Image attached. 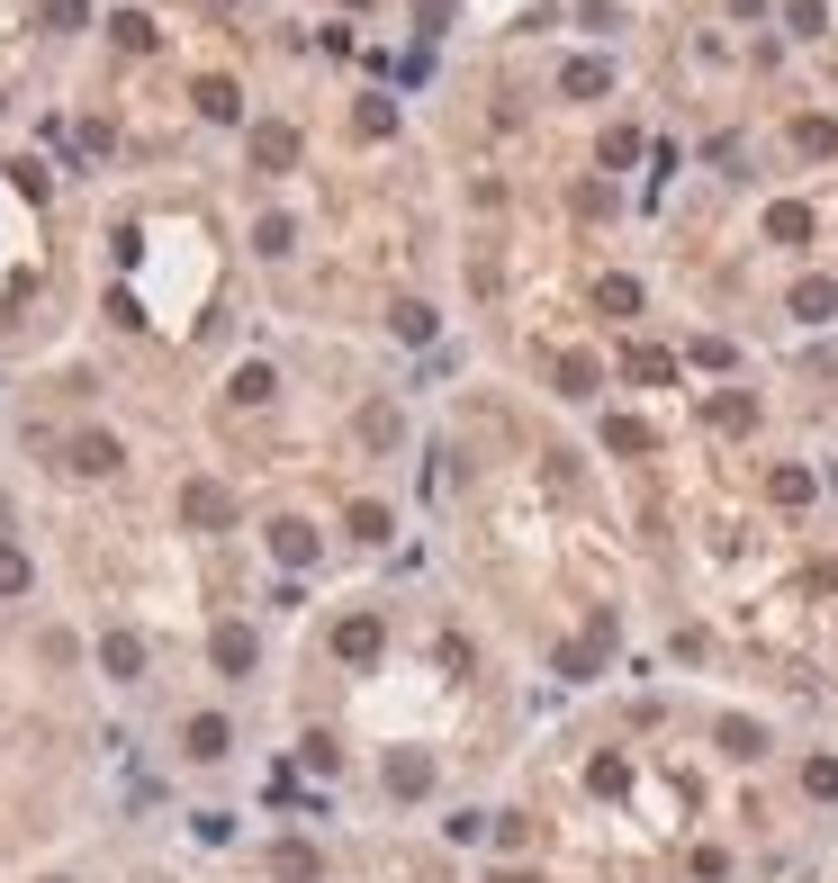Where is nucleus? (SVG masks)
<instances>
[{"label": "nucleus", "mask_w": 838, "mask_h": 883, "mask_svg": "<svg viewBox=\"0 0 838 883\" xmlns=\"http://www.w3.org/2000/svg\"><path fill=\"white\" fill-rule=\"evenodd\" d=\"M253 163H262V172H289V163H298V135H289V126H253Z\"/></svg>", "instance_id": "f257e3e1"}, {"label": "nucleus", "mask_w": 838, "mask_h": 883, "mask_svg": "<svg viewBox=\"0 0 838 883\" xmlns=\"http://www.w3.org/2000/svg\"><path fill=\"white\" fill-rule=\"evenodd\" d=\"M559 91H569V100H595V91H613V73H604V63H569Z\"/></svg>", "instance_id": "f03ea898"}, {"label": "nucleus", "mask_w": 838, "mask_h": 883, "mask_svg": "<svg viewBox=\"0 0 838 883\" xmlns=\"http://www.w3.org/2000/svg\"><path fill=\"white\" fill-rule=\"evenodd\" d=\"M190 758H226V721H190Z\"/></svg>", "instance_id": "7ed1b4c3"}, {"label": "nucleus", "mask_w": 838, "mask_h": 883, "mask_svg": "<svg viewBox=\"0 0 838 883\" xmlns=\"http://www.w3.org/2000/svg\"><path fill=\"white\" fill-rule=\"evenodd\" d=\"M794 145H803V154H829V145H838V126H829V117H803V126H794Z\"/></svg>", "instance_id": "20e7f679"}, {"label": "nucleus", "mask_w": 838, "mask_h": 883, "mask_svg": "<svg viewBox=\"0 0 838 883\" xmlns=\"http://www.w3.org/2000/svg\"><path fill=\"white\" fill-rule=\"evenodd\" d=\"M198 109H207V117H235L244 100H235V82H198Z\"/></svg>", "instance_id": "39448f33"}, {"label": "nucleus", "mask_w": 838, "mask_h": 883, "mask_svg": "<svg viewBox=\"0 0 838 883\" xmlns=\"http://www.w3.org/2000/svg\"><path fill=\"white\" fill-rule=\"evenodd\" d=\"M388 784H397V793H425V784H433V767H425V758H397V767H388Z\"/></svg>", "instance_id": "423d86ee"}, {"label": "nucleus", "mask_w": 838, "mask_h": 883, "mask_svg": "<svg viewBox=\"0 0 838 883\" xmlns=\"http://www.w3.org/2000/svg\"><path fill=\"white\" fill-rule=\"evenodd\" d=\"M766 235H776V244H803V235H811V217H803V208H776V217H766Z\"/></svg>", "instance_id": "0eeeda50"}, {"label": "nucleus", "mask_w": 838, "mask_h": 883, "mask_svg": "<svg viewBox=\"0 0 838 883\" xmlns=\"http://www.w3.org/2000/svg\"><path fill=\"white\" fill-rule=\"evenodd\" d=\"M109 28H117V45H135V54L154 45V19H135V10H126V19H109Z\"/></svg>", "instance_id": "6e6552de"}]
</instances>
